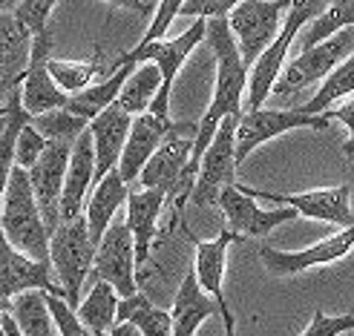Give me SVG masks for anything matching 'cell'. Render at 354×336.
Instances as JSON below:
<instances>
[{"label": "cell", "mask_w": 354, "mask_h": 336, "mask_svg": "<svg viewBox=\"0 0 354 336\" xmlns=\"http://www.w3.org/2000/svg\"><path fill=\"white\" fill-rule=\"evenodd\" d=\"M115 305H118V293L104 279H95V285L90 288L86 299L78 302L75 313L93 333H101L115 325Z\"/></svg>", "instance_id": "30"}, {"label": "cell", "mask_w": 354, "mask_h": 336, "mask_svg": "<svg viewBox=\"0 0 354 336\" xmlns=\"http://www.w3.org/2000/svg\"><path fill=\"white\" fill-rule=\"evenodd\" d=\"M127 190L130 187L121 181V175L115 172V167L107 175H101L98 179V187L90 196V201H86V213H84L86 233H90L93 244H98V239L104 236V230L110 227L115 210L124 204V199H127Z\"/></svg>", "instance_id": "25"}, {"label": "cell", "mask_w": 354, "mask_h": 336, "mask_svg": "<svg viewBox=\"0 0 354 336\" xmlns=\"http://www.w3.org/2000/svg\"><path fill=\"white\" fill-rule=\"evenodd\" d=\"M93 268H95V276L107 281L121 299L138 293L136 250H133V236H130L127 224L110 221V227L104 230V236L95 244Z\"/></svg>", "instance_id": "12"}, {"label": "cell", "mask_w": 354, "mask_h": 336, "mask_svg": "<svg viewBox=\"0 0 354 336\" xmlns=\"http://www.w3.org/2000/svg\"><path fill=\"white\" fill-rule=\"evenodd\" d=\"M205 41V17H196V23L187 26L179 38H167V41H147V43H136L130 52L115 61V66L121 63H138V61H153L158 75H162V83L150 101L147 112L158 115V118H170V92H173V81L179 75V69L185 66V61L190 58V52L196 49ZM113 66V69H115Z\"/></svg>", "instance_id": "3"}, {"label": "cell", "mask_w": 354, "mask_h": 336, "mask_svg": "<svg viewBox=\"0 0 354 336\" xmlns=\"http://www.w3.org/2000/svg\"><path fill=\"white\" fill-rule=\"evenodd\" d=\"M46 147V138L32 127V123L26 121L21 130H17V138H15V164L29 170L35 164V158L41 155V150Z\"/></svg>", "instance_id": "37"}, {"label": "cell", "mask_w": 354, "mask_h": 336, "mask_svg": "<svg viewBox=\"0 0 354 336\" xmlns=\"http://www.w3.org/2000/svg\"><path fill=\"white\" fill-rule=\"evenodd\" d=\"M346 26H354V0H331L314 21H308V29L303 34V49L331 38L334 32H340Z\"/></svg>", "instance_id": "32"}, {"label": "cell", "mask_w": 354, "mask_h": 336, "mask_svg": "<svg viewBox=\"0 0 354 336\" xmlns=\"http://www.w3.org/2000/svg\"><path fill=\"white\" fill-rule=\"evenodd\" d=\"M9 316L24 336H55L44 290H24L9 299Z\"/></svg>", "instance_id": "28"}, {"label": "cell", "mask_w": 354, "mask_h": 336, "mask_svg": "<svg viewBox=\"0 0 354 336\" xmlns=\"http://www.w3.org/2000/svg\"><path fill=\"white\" fill-rule=\"evenodd\" d=\"M351 236H354L351 227H340V233H334L297 253L277 250V247H259V261L274 276H297L317 268V264H331L337 259H346L351 253Z\"/></svg>", "instance_id": "17"}, {"label": "cell", "mask_w": 354, "mask_h": 336, "mask_svg": "<svg viewBox=\"0 0 354 336\" xmlns=\"http://www.w3.org/2000/svg\"><path fill=\"white\" fill-rule=\"evenodd\" d=\"M314 3H317V0H288L286 23L279 26V32L274 34V41L259 52V58L251 63V72H248V83H245L248 110L262 107L265 98L271 95V86H274V81H277V75H279V69L288 63V49H291V43L299 38L303 26L311 21Z\"/></svg>", "instance_id": "6"}, {"label": "cell", "mask_w": 354, "mask_h": 336, "mask_svg": "<svg viewBox=\"0 0 354 336\" xmlns=\"http://www.w3.org/2000/svg\"><path fill=\"white\" fill-rule=\"evenodd\" d=\"M286 9H288V0H239L225 14L227 29L234 34L245 66H251L259 58V52L274 41Z\"/></svg>", "instance_id": "10"}, {"label": "cell", "mask_w": 354, "mask_h": 336, "mask_svg": "<svg viewBox=\"0 0 354 336\" xmlns=\"http://www.w3.org/2000/svg\"><path fill=\"white\" fill-rule=\"evenodd\" d=\"M351 328H354V316L351 313H334V316H328L323 310H314L308 328L299 336H340V333H348Z\"/></svg>", "instance_id": "38"}, {"label": "cell", "mask_w": 354, "mask_h": 336, "mask_svg": "<svg viewBox=\"0 0 354 336\" xmlns=\"http://www.w3.org/2000/svg\"><path fill=\"white\" fill-rule=\"evenodd\" d=\"M0 330H3V336H24L21 330H17V325L12 322L9 310H3V313H0Z\"/></svg>", "instance_id": "43"}, {"label": "cell", "mask_w": 354, "mask_h": 336, "mask_svg": "<svg viewBox=\"0 0 354 336\" xmlns=\"http://www.w3.org/2000/svg\"><path fill=\"white\" fill-rule=\"evenodd\" d=\"M69 144H73V141H46V147L41 150V155L35 158V164L26 170L32 196H35V204H38L41 219H44V224H46L49 233H52V230L58 227V221H61V216H58V201H61V187H64Z\"/></svg>", "instance_id": "14"}, {"label": "cell", "mask_w": 354, "mask_h": 336, "mask_svg": "<svg viewBox=\"0 0 354 336\" xmlns=\"http://www.w3.org/2000/svg\"><path fill=\"white\" fill-rule=\"evenodd\" d=\"M234 127H236V115H225L219 121V127L214 138L207 141V147L199 158L196 167V179L190 187V201L196 207L214 204L219 190L227 184H236V158H234Z\"/></svg>", "instance_id": "9"}, {"label": "cell", "mask_w": 354, "mask_h": 336, "mask_svg": "<svg viewBox=\"0 0 354 336\" xmlns=\"http://www.w3.org/2000/svg\"><path fill=\"white\" fill-rule=\"evenodd\" d=\"M351 52H354V26H346L340 32H334L331 38L303 49L291 63L282 66L274 86H271V92L291 95V92L306 90L308 83L323 81L343 58L351 55Z\"/></svg>", "instance_id": "8"}, {"label": "cell", "mask_w": 354, "mask_h": 336, "mask_svg": "<svg viewBox=\"0 0 354 336\" xmlns=\"http://www.w3.org/2000/svg\"><path fill=\"white\" fill-rule=\"evenodd\" d=\"M24 290H44V293H61L58 281L52 279V268L44 261H35L24 256L21 250L6 241L3 230H0V302H9L12 296Z\"/></svg>", "instance_id": "18"}, {"label": "cell", "mask_w": 354, "mask_h": 336, "mask_svg": "<svg viewBox=\"0 0 354 336\" xmlns=\"http://www.w3.org/2000/svg\"><path fill=\"white\" fill-rule=\"evenodd\" d=\"M32 34L12 12H0V103L21 83L29 63Z\"/></svg>", "instance_id": "22"}, {"label": "cell", "mask_w": 354, "mask_h": 336, "mask_svg": "<svg viewBox=\"0 0 354 336\" xmlns=\"http://www.w3.org/2000/svg\"><path fill=\"white\" fill-rule=\"evenodd\" d=\"M351 92H354V58L348 55L323 78L320 90H317V95L306 107H297V110H303L308 115H323V112H328V107H334L340 98H348Z\"/></svg>", "instance_id": "31"}, {"label": "cell", "mask_w": 354, "mask_h": 336, "mask_svg": "<svg viewBox=\"0 0 354 336\" xmlns=\"http://www.w3.org/2000/svg\"><path fill=\"white\" fill-rule=\"evenodd\" d=\"M93 256H95V244L90 233H86L84 216L58 221V227L49 233V268L55 273L52 279L58 281L64 302L73 310L81 302V285L93 268Z\"/></svg>", "instance_id": "4"}, {"label": "cell", "mask_w": 354, "mask_h": 336, "mask_svg": "<svg viewBox=\"0 0 354 336\" xmlns=\"http://www.w3.org/2000/svg\"><path fill=\"white\" fill-rule=\"evenodd\" d=\"M110 6H118V9H127V12H136V14H150V6L145 0H107Z\"/></svg>", "instance_id": "41"}, {"label": "cell", "mask_w": 354, "mask_h": 336, "mask_svg": "<svg viewBox=\"0 0 354 336\" xmlns=\"http://www.w3.org/2000/svg\"><path fill=\"white\" fill-rule=\"evenodd\" d=\"M52 49V34L49 29L41 34H32V46H29V63L26 72L17 83L21 90V107L26 110V115H41L49 110H58L66 103V92L58 90V83L52 81L49 69H46V58Z\"/></svg>", "instance_id": "16"}, {"label": "cell", "mask_w": 354, "mask_h": 336, "mask_svg": "<svg viewBox=\"0 0 354 336\" xmlns=\"http://www.w3.org/2000/svg\"><path fill=\"white\" fill-rule=\"evenodd\" d=\"M29 123L38 130L46 141H75L84 130H86V121H81L78 115L66 112L64 107L58 110H49V112H41V115H32Z\"/></svg>", "instance_id": "34"}, {"label": "cell", "mask_w": 354, "mask_h": 336, "mask_svg": "<svg viewBox=\"0 0 354 336\" xmlns=\"http://www.w3.org/2000/svg\"><path fill=\"white\" fill-rule=\"evenodd\" d=\"M130 319L141 336H170V313L153 305L147 296L133 293L127 299H118L115 305V322Z\"/></svg>", "instance_id": "29"}, {"label": "cell", "mask_w": 354, "mask_h": 336, "mask_svg": "<svg viewBox=\"0 0 354 336\" xmlns=\"http://www.w3.org/2000/svg\"><path fill=\"white\" fill-rule=\"evenodd\" d=\"M55 3L58 0H17L15 17L29 29V34H41L49 29V17L55 12Z\"/></svg>", "instance_id": "36"}, {"label": "cell", "mask_w": 354, "mask_h": 336, "mask_svg": "<svg viewBox=\"0 0 354 336\" xmlns=\"http://www.w3.org/2000/svg\"><path fill=\"white\" fill-rule=\"evenodd\" d=\"M3 310H9V302H0V313ZM0 336H3V330H0Z\"/></svg>", "instance_id": "44"}, {"label": "cell", "mask_w": 354, "mask_h": 336, "mask_svg": "<svg viewBox=\"0 0 354 336\" xmlns=\"http://www.w3.org/2000/svg\"><path fill=\"white\" fill-rule=\"evenodd\" d=\"M44 299H46L49 316H52V325L58 328L61 336H93V330L78 319V313L64 302V296H58V293H44Z\"/></svg>", "instance_id": "35"}, {"label": "cell", "mask_w": 354, "mask_h": 336, "mask_svg": "<svg viewBox=\"0 0 354 336\" xmlns=\"http://www.w3.org/2000/svg\"><path fill=\"white\" fill-rule=\"evenodd\" d=\"M205 41L210 43L216 55V90H214V101L205 110L202 121L196 123V138H193L190 147V161L185 170V181L193 187V179H196V167L199 158L207 147V141L214 138L219 121L225 115H239L242 110V95H245V83H248V66L239 58V49L231 29H227L225 14L222 17H207L205 21Z\"/></svg>", "instance_id": "1"}, {"label": "cell", "mask_w": 354, "mask_h": 336, "mask_svg": "<svg viewBox=\"0 0 354 336\" xmlns=\"http://www.w3.org/2000/svg\"><path fill=\"white\" fill-rule=\"evenodd\" d=\"M46 69H49V75L52 81L58 83V90L66 92V95H73L78 90H84V86H90L93 78L101 72V61L98 55L90 58V61H58V58H46Z\"/></svg>", "instance_id": "33"}, {"label": "cell", "mask_w": 354, "mask_h": 336, "mask_svg": "<svg viewBox=\"0 0 354 336\" xmlns=\"http://www.w3.org/2000/svg\"><path fill=\"white\" fill-rule=\"evenodd\" d=\"M130 69H133L130 63H121V66H115L104 81L90 83V86H84V90H78V92H73V95H66L64 110H66V112H73V115H78L81 121L90 123L101 110H107L110 103L115 101L118 86L124 83V78H127Z\"/></svg>", "instance_id": "26"}, {"label": "cell", "mask_w": 354, "mask_h": 336, "mask_svg": "<svg viewBox=\"0 0 354 336\" xmlns=\"http://www.w3.org/2000/svg\"><path fill=\"white\" fill-rule=\"evenodd\" d=\"M216 316V305L202 293L193 270L182 279L179 290L173 296V313H170V336H196L202 322Z\"/></svg>", "instance_id": "24"}, {"label": "cell", "mask_w": 354, "mask_h": 336, "mask_svg": "<svg viewBox=\"0 0 354 336\" xmlns=\"http://www.w3.org/2000/svg\"><path fill=\"white\" fill-rule=\"evenodd\" d=\"M179 9H182V0H158V6H156V12H153V21H150V29L145 32V38H141L138 43L165 38V32L170 29L173 17H179Z\"/></svg>", "instance_id": "39"}, {"label": "cell", "mask_w": 354, "mask_h": 336, "mask_svg": "<svg viewBox=\"0 0 354 336\" xmlns=\"http://www.w3.org/2000/svg\"><path fill=\"white\" fill-rule=\"evenodd\" d=\"M193 138H196V123L193 121H170L165 138L158 141V147L145 161L136 181H141V187L162 190L167 199L173 196L182 207L190 196V184L185 181V170L190 161Z\"/></svg>", "instance_id": "5"}, {"label": "cell", "mask_w": 354, "mask_h": 336, "mask_svg": "<svg viewBox=\"0 0 354 336\" xmlns=\"http://www.w3.org/2000/svg\"><path fill=\"white\" fill-rule=\"evenodd\" d=\"M93 336H110V333H107V330H101V333H93Z\"/></svg>", "instance_id": "46"}, {"label": "cell", "mask_w": 354, "mask_h": 336, "mask_svg": "<svg viewBox=\"0 0 354 336\" xmlns=\"http://www.w3.org/2000/svg\"><path fill=\"white\" fill-rule=\"evenodd\" d=\"M6 115V103H3V107H0V118H3Z\"/></svg>", "instance_id": "45"}, {"label": "cell", "mask_w": 354, "mask_h": 336, "mask_svg": "<svg viewBox=\"0 0 354 336\" xmlns=\"http://www.w3.org/2000/svg\"><path fill=\"white\" fill-rule=\"evenodd\" d=\"M127 230L133 236V250H136V279L145 270V264L150 259V244L156 239L158 216L167 196L156 187H141V190H127Z\"/></svg>", "instance_id": "20"}, {"label": "cell", "mask_w": 354, "mask_h": 336, "mask_svg": "<svg viewBox=\"0 0 354 336\" xmlns=\"http://www.w3.org/2000/svg\"><path fill=\"white\" fill-rule=\"evenodd\" d=\"M331 127V115H308L303 110H248L236 115V127H234V158L236 167L245 164V158L251 155L259 144L274 141L279 135H286L291 130H317L323 132Z\"/></svg>", "instance_id": "7"}, {"label": "cell", "mask_w": 354, "mask_h": 336, "mask_svg": "<svg viewBox=\"0 0 354 336\" xmlns=\"http://www.w3.org/2000/svg\"><path fill=\"white\" fill-rule=\"evenodd\" d=\"M214 204L222 210V216H225V230H231L236 239H262V236H268L274 227L286 224L297 216L291 207L259 210L257 201L251 196H245L236 184L222 187Z\"/></svg>", "instance_id": "13"}, {"label": "cell", "mask_w": 354, "mask_h": 336, "mask_svg": "<svg viewBox=\"0 0 354 336\" xmlns=\"http://www.w3.org/2000/svg\"><path fill=\"white\" fill-rule=\"evenodd\" d=\"M167 127H170V118H158L153 112L133 115L127 138H124V147H121V155H118V164H115V172L121 175V181L127 187L138 179L141 167H145V161L158 147V141L165 138Z\"/></svg>", "instance_id": "21"}, {"label": "cell", "mask_w": 354, "mask_h": 336, "mask_svg": "<svg viewBox=\"0 0 354 336\" xmlns=\"http://www.w3.org/2000/svg\"><path fill=\"white\" fill-rule=\"evenodd\" d=\"M245 196L251 199H271L282 207H291L297 216L317 219V221H328L337 227H351V184L340 187H326V190H308V192H294V196H282V192H265L257 187H245L236 184Z\"/></svg>", "instance_id": "11"}, {"label": "cell", "mask_w": 354, "mask_h": 336, "mask_svg": "<svg viewBox=\"0 0 354 336\" xmlns=\"http://www.w3.org/2000/svg\"><path fill=\"white\" fill-rule=\"evenodd\" d=\"M0 230L6 241L24 256L49 264V230L35 204L29 175L24 167H12L9 181L0 196Z\"/></svg>", "instance_id": "2"}, {"label": "cell", "mask_w": 354, "mask_h": 336, "mask_svg": "<svg viewBox=\"0 0 354 336\" xmlns=\"http://www.w3.org/2000/svg\"><path fill=\"white\" fill-rule=\"evenodd\" d=\"M95 181V155H93V135L84 130L73 144H69L66 158V172H64V187H61V201H58V216L61 221L78 219L81 207L86 199V190Z\"/></svg>", "instance_id": "19"}, {"label": "cell", "mask_w": 354, "mask_h": 336, "mask_svg": "<svg viewBox=\"0 0 354 336\" xmlns=\"http://www.w3.org/2000/svg\"><path fill=\"white\" fill-rule=\"evenodd\" d=\"M110 336H141V330L130 322V319H121V322H115L110 330H107Z\"/></svg>", "instance_id": "42"}, {"label": "cell", "mask_w": 354, "mask_h": 336, "mask_svg": "<svg viewBox=\"0 0 354 336\" xmlns=\"http://www.w3.org/2000/svg\"><path fill=\"white\" fill-rule=\"evenodd\" d=\"M234 241L239 239L231 230H222L216 239L199 241L196 261H193V276H196L202 293L216 305V313L222 316V325H225V336H236V319L225 299V264H227V250H231Z\"/></svg>", "instance_id": "15"}, {"label": "cell", "mask_w": 354, "mask_h": 336, "mask_svg": "<svg viewBox=\"0 0 354 336\" xmlns=\"http://www.w3.org/2000/svg\"><path fill=\"white\" fill-rule=\"evenodd\" d=\"M158 83H162V75H158V69L153 61H138L133 63V69L124 78V83L118 86V95H115V107H121L127 115H141L147 112L150 101L158 90Z\"/></svg>", "instance_id": "27"}, {"label": "cell", "mask_w": 354, "mask_h": 336, "mask_svg": "<svg viewBox=\"0 0 354 336\" xmlns=\"http://www.w3.org/2000/svg\"><path fill=\"white\" fill-rule=\"evenodd\" d=\"M130 121H133V115H127L121 107L110 103L107 110H101L90 123H86V130H90V135H93L95 179L107 175L118 164V155H121V147H124V138H127Z\"/></svg>", "instance_id": "23"}, {"label": "cell", "mask_w": 354, "mask_h": 336, "mask_svg": "<svg viewBox=\"0 0 354 336\" xmlns=\"http://www.w3.org/2000/svg\"><path fill=\"white\" fill-rule=\"evenodd\" d=\"M239 0H182V9L179 14H187V17H222L227 14Z\"/></svg>", "instance_id": "40"}]
</instances>
